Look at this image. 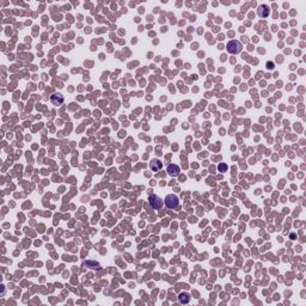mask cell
<instances>
[{
	"label": "cell",
	"mask_w": 306,
	"mask_h": 306,
	"mask_svg": "<svg viewBox=\"0 0 306 306\" xmlns=\"http://www.w3.org/2000/svg\"><path fill=\"white\" fill-rule=\"evenodd\" d=\"M180 172H181V169L178 165H175V164H170L167 166V174L170 175L171 177H177L180 176Z\"/></svg>",
	"instance_id": "obj_4"
},
{
	"label": "cell",
	"mask_w": 306,
	"mask_h": 306,
	"mask_svg": "<svg viewBox=\"0 0 306 306\" xmlns=\"http://www.w3.org/2000/svg\"><path fill=\"white\" fill-rule=\"evenodd\" d=\"M258 16L262 17V18H265V17H268L269 15V7L267 6V5H261L259 7H258Z\"/></svg>",
	"instance_id": "obj_6"
},
{
	"label": "cell",
	"mask_w": 306,
	"mask_h": 306,
	"mask_svg": "<svg viewBox=\"0 0 306 306\" xmlns=\"http://www.w3.org/2000/svg\"><path fill=\"white\" fill-rule=\"evenodd\" d=\"M218 169H219L220 172H225V171L227 170V165H226V164H220V165L218 166Z\"/></svg>",
	"instance_id": "obj_9"
},
{
	"label": "cell",
	"mask_w": 306,
	"mask_h": 306,
	"mask_svg": "<svg viewBox=\"0 0 306 306\" xmlns=\"http://www.w3.org/2000/svg\"><path fill=\"white\" fill-rule=\"evenodd\" d=\"M267 66H269V68H273L274 65L272 64V62H270V64H267Z\"/></svg>",
	"instance_id": "obj_10"
},
{
	"label": "cell",
	"mask_w": 306,
	"mask_h": 306,
	"mask_svg": "<svg viewBox=\"0 0 306 306\" xmlns=\"http://www.w3.org/2000/svg\"><path fill=\"white\" fill-rule=\"evenodd\" d=\"M165 205H166L167 208H170V209H175V208H177L178 205H180V199L177 197V195L169 194V195L165 197Z\"/></svg>",
	"instance_id": "obj_2"
},
{
	"label": "cell",
	"mask_w": 306,
	"mask_h": 306,
	"mask_svg": "<svg viewBox=\"0 0 306 306\" xmlns=\"http://www.w3.org/2000/svg\"><path fill=\"white\" fill-rule=\"evenodd\" d=\"M226 49L230 54H238L243 49V44H242V42L237 41V40H232L227 43Z\"/></svg>",
	"instance_id": "obj_1"
},
{
	"label": "cell",
	"mask_w": 306,
	"mask_h": 306,
	"mask_svg": "<svg viewBox=\"0 0 306 306\" xmlns=\"http://www.w3.org/2000/svg\"><path fill=\"white\" fill-rule=\"evenodd\" d=\"M189 300H190V297H189L188 293H181V294L178 295V301L182 303V304H188Z\"/></svg>",
	"instance_id": "obj_8"
},
{
	"label": "cell",
	"mask_w": 306,
	"mask_h": 306,
	"mask_svg": "<svg viewBox=\"0 0 306 306\" xmlns=\"http://www.w3.org/2000/svg\"><path fill=\"white\" fill-rule=\"evenodd\" d=\"M149 166H151V169L153 170V171H158V170H160L162 169V162L160 160H158V159H153L151 163H149Z\"/></svg>",
	"instance_id": "obj_7"
},
{
	"label": "cell",
	"mask_w": 306,
	"mask_h": 306,
	"mask_svg": "<svg viewBox=\"0 0 306 306\" xmlns=\"http://www.w3.org/2000/svg\"><path fill=\"white\" fill-rule=\"evenodd\" d=\"M149 203L153 209H160V208L163 207V200L160 199L158 195H154V194H153V195H149Z\"/></svg>",
	"instance_id": "obj_3"
},
{
	"label": "cell",
	"mask_w": 306,
	"mask_h": 306,
	"mask_svg": "<svg viewBox=\"0 0 306 306\" xmlns=\"http://www.w3.org/2000/svg\"><path fill=\"white\" fill-rule=\"evenodd\" d=\"M50 100H51V103H53L54 105H60V104H62V103H64V97H62L60 93H55V95H53Z\"/></svg>",
	"instance_id": "obj_5"
}]
</instances>
